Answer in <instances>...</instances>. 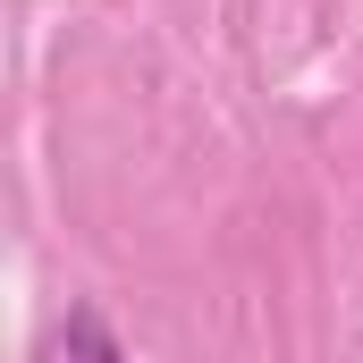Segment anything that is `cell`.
<instances>
[{"label": "cell", "mask_w": 363, "mask_h": 363, "mask_svg": "<svg viewBox=\"0 0 363 363\" xmlns=\"http://www.w3.org/2000/svg\"><path fill=\"white\" fill-rule=\"evenodd\" d=\"M60 363H127L118 330L101 321V304H68V321H60Z\"/></svg>", "instance_id": "cell-1"}]
</instances>
